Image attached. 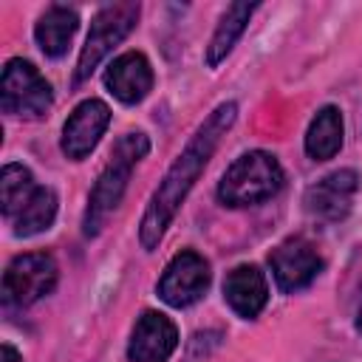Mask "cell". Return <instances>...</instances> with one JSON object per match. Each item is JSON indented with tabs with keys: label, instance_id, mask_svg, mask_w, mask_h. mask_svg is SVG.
<instances>
[{
	"label": "cell",
	"instance_id": "cell-1",
	"mask_svg": "<svg viewBox=\"0 0 362 362\" xmlns=\"http://www.w3.org/2000/svg\"><path fill=\"white\" fill-rule=\"evenodd\" d=\"M235 116H238V105L235 102H221L206 116V122L195 130V136L181 150V156L164 173L161 184L153 192V201H150V206H147V212L141 218V226H139V240H141V246L147 252H153L158 246V240L164 238L170 221L175 218V212L184 204L187 192L198 181V175L206 167V161L212 158V153H215L218 141L223 139V133L232 127Z\"/></svg>",
	"mask_w": 362,
	"mask_h": 362
},
{
	"label": "cell",
	"instance_id": "cell-2",
	"mask_svg": "<svg viewBox=\"0 0 362 362\" xmlns=\"http://www.w3.org/2000/svg\"><path fill=\"white\" fill-rule=\"evenodd\" d=\"M147 150H150V141H147L144 133H124L116 141V147L110 153V161L99 173L96 184L90 189V198H88V209H85V221H82L88 238L99 235L107 215L119 206V201L124 195V187L130 181V173L147 156Z\"/></svg>",
	"mask_w": 362,
	"mask_h": 362
},
{
	"label": "cell",
	"instance_id": "cell-3",
	"mask_svg": "<svg viewBox=\"0 0 362 362\" xmlns=\"http://www.w3.org/2000/svg\"><path fill=\"white\" fill-rule=\"evenodd\" d=\"M283 187V170L274 156L263 150L243 153L229 164L218 184V198L229 206H252L272 198Z\"/></svg>",
	"mask_w": 362,
	"mask_h": 362
},
{
	"label": "cell",
	"instance_id": "cell-4",
	"mask_svg": "<svg viewBox=\"0 0 362 362\" xmlns=\"http://www.w3.org/2000/svg\"><path fill=\"white\" fill-rule=\"evenodd\" d=\"M139 20V3H107L96 11L93 23H90V31L85 37V45L79 51V62H76V71H74V82H85L96 65L133 31Z\"/></svg>",
	"mask_w": 362,
	"mask_h": 362
},
{
	"label": "cell",
	"instance_id": "cell-5",
	"mask_svg": "<svg viewBox=\"0 0 362 362\" xmlns=\"http://www.w3.org/2000/svg\"><path fill=\"white\" fill-rule=\"evenodd\" d=\"M51 85L25 59H8L0 79V105L11 116L37 119L51 107Z\"/></svg>",
	"mask_w": 362,
	"mask_h": 362
},
{
	"label": "cell",
	"instance_id": "cell-6",
	"mask_svg": "<svg viewBox=\"0 0 362 362\" xmlns=\"http://www.w3.org/2000/svg\"><path fill=\"white\" fill-rule=\"evenodd\" d=\"M57 260L45 252H28L8 263L3 274V297L8 305L25 308L51 294L57 286Z\"/></svg>",
	"mask_w": 362,
	"mask_h": 362
},
{
	"label": "cell",
	"instance_id": "cell-7",
	"mask_svg": "<svg viewBox=\"0 0 362 362\" xmlns=\"http://www.w3.org/2000/svg\"><path fill=\"white\" fill-rule=\"evenodd\" d=\"M206 286H209V263L198 252L187 249L167 263L158 280V297L173 308H187L204 297Z\"/></svg>",
	"mask_w": 362,
	"mask_h": 362
},
{
	"label": "cell",
	"instance_id": "cell-8",
	"mask_svg": "<svg viewBox=\"0 0 362 362\" xmlns=\"http://www.w3.org/2000/svg\"><path fill=\"white\" fill-rule=\"evenodd\" d=\"M110 124V107L102 99H85L62 124V153L74 161L85 158Z\"/></svg>",
	"mask_w": 362,
	"mask_h": 362
},
{
	"label": "cell",
	"instance_id": "cell-9",
	"mask_svg": "<svg viewBox=\"0 0 362 362\" xmlns=\"http://www.w3.org/2000/svg\"><path fill=\"white\" fill-rule=\"evenodd\" d=\"M269 263H272V274H274L277 288L286 291V294L305 288V286L320 274V269H322L320 255H317L314 246H311L308 240H303V238H291V240L280 243V246L272 252Z\"/></svg>",
	"mask_w": 362,
	"mask_h": 362
},
{
	"label": "cell",
	"instance_id": "cell-10",
	"mask_svg": "<svg viewBox=\"0 0 362 362\" xmlns=\"http://www.w3.org/2000/svg\"><path fill=\"white\" fill-rule=\"evenodd\" d=\"M178 345L175 322L161 311H144L133 328L127 356L130 362H167Z\"/></svg>",
	"mask_w": 362,
	"mask_h": 362
},
{
	"label": "cell",
	"instance_id": "cell-11",
	"mask_svg": "<svg viewBox=\"0 0 362 362\" xmlns=\"http://www.w3.org/2000/svg\"><path fill=\"white\" fill-rule=\"evenodd\" d=\"M356 187L359 181L354 170H337L305 189V209L325 221H342L351 212Z\"/></svg>",
	"mask_w": 362,
	"mask_h": 362
},
{
	"label": "cell",
	"instance_id": "cell-12",
	"mask_svg": "<svg viewBox=\"0 0 362 362\" xmlns=\"http://www.w3.org/2000/svg\"><path fill=\"white\" fill-rule=\"evenodd\" d=\"M105 85H107V90H110L119 102L136 105V102H141V99L150 93V88H153V68H150V62H147L144 54L127 51V54L116 57V59L107 65V71H105Z\"/></svg>",
	"mask_w": 362,
	"mask_h": 362
},
{
	"label": "cell",
	"instance_id": "cell-13",
	"mask_svg": "<svg viewBox=\"0 0 362 362\" xmlns=\"http://www.w3.org/2000/svg\"><path fill=\"white\" fill-rule=\"evenodd\" d=\"M223 297L229 303V308L238 314V317H257L269 300V283H266V274L252 266V263H243V266H235L226 280H223Z\"/></svg>",
	"mask_w": 362,
	"mask_h": 362
},
{
	"label": "cell",
	"instance_id": "cell-14",
	"mask_svg": "<svg viewBox=\"0 0 362 362\" xmlns=\"http://www.w3.org/2000/svg\"><path fill=\"white\" fill-rule=\"evenodd\" d=\"M79 17L68 6H51L34 25L37 45L42 48L45 57H62L71 45V37L76 34Z\"/></svg>",
	"mask_w": 362,
	"mask_h": 362
},
{
	"label": "cell",
	"instance_id": "cell-15",
	"mask_svg": "<svg viewBox=\"0 0 362 362\" xmlns=\"http://www.w3.org/2000/svg\"><path fill=\"white\" fill-rule=\"evenodd\" d=\"M342 147V113L334 105H325L317 110V116L308 124L305 133V153L314 161H328Z\"/></svg>",
	"mask_w": 362,
	"mask_h": 362
},
{
	"label": "cell",
	"instance_id": "cell-16",
	"mask_svg": "<svg viewBox=\"0 0 362 362\" xmlns=\"http://www.w3.org/2000/svg\"><path fill=\"white\" fill-rule=\"evenodd\" d=\"M255 8H257L255 3H232V6H226V11H223V17H221V23H218V28H215V34H212V40L206 45V65L209 68H215L221 59H226V54L235 48V42L243 34V28H246L249 17L255 14Z\"/></svg>",
	"mask_w": 362,
	"mask_h": 362
},
{
	"label": "cell",
	"instance_id": "cell-17",
	"mask_svg": "<svg viewBox=\"0 0 362 362\" xmlns=\"http://www.w3.org/2000/svg\"><path fill=\"white\" fill-rule=\"evenodd\" d=\"M57 215V195L48 187H37V192L28 198V204L20 209L14 218V235L17 238H31L54 223Z\"/></svg>",
	"mask_w": 362,
	"mask_h": 362
},
{
	"label": "cell",
	"instance_id": "cell-18",
	"mask_svg": "<svg viewBox=\"0 0 362 362\" xmlns=\"http://www.w3.org/2000/svg\"><path fill=\"white\" fill-rule=\"evenodd\" d=\"M37 192L34 178L28 173V167L23 164H6L0 173V204H3V215L6 218H17L20 209L28 204V198Z\"/></svg>",
	"mask_w": 362,
	"mask_h": 362
},
{
	"label": "cell",
	"instance_id": "cell-19",
	"mask_svg": "<svg viewBox=\"0 0 362 362\" xmlns=\"http://www.w3.org/2000/svg\"><path fill=\"white\" fill-rule=\"evenodd\" d=\"M3 362H20V356L11 345H3Z\"/></svg>",
	"mask_w": 362,
	"mask_h": 362
},
{
	"label": "cell",
	"instance_id": "cell-20",
	"mask_svg": "<svg viewBox=\"0 0 362 362\" xmlns=\"http://www.w3.org/2000/svg\"><path fill=\"white\" fill-rule=\"evenodd\" d=\"M356 328H359V334H362V308H359V314H356Z\"/></svg>",
	"mask_w": 362,
	"mask_h": 362
}]
</instances>
